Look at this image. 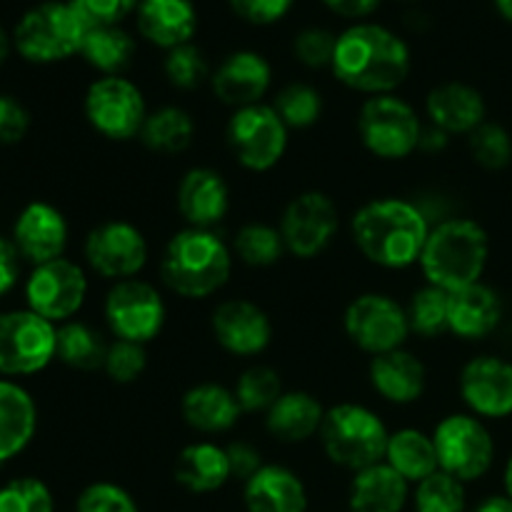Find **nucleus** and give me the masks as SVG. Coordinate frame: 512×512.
I'll return each mask as SVG.
<instances>
[{
    "mask_svg": "<svg viewBox=\"0 0 512 512\" xmlns=\"http://www.w3.org/2000/svg\"><path fill=\"white\" fill-rule=\"evenodd\" d=\"M410 70V45L388 25L360 20L338 33L330 73L353 93L365 98L395 93L408 80Z\"/></svg>",
    "mask_w": 512,
    "mask_h": 512,
    "instance_id": "1",
    "label": "nucleus"
},
{
    "mask_svg": "<svg viewBox=\"0 0 512 512\" xmlns=\"http://www.w3.org/2000/svg\"><path fill=\"white\" fill-rule=\"evenodd\" d=\"M433 223L418 200L385 195L360 205L350 218V238L370 265L408 270L420 263Z\"/></svg>",
    "mask_w": 512,
    "mask_h": 512,
    "instance_id": "2",
    "label": "nucleus"
},
{
    "mask_svg": "<svg viewBox=\"0 0 512 512\" xmlns=\"http://www.w3.org/2000/svg\"><path fill=\"white\" fill-rule=\"evenodd\" d=\"M233 248L215 230L183 228L170 235L160 255V280L183 300H208L233 275Z\"/></svg>",
    "mask_w": 512,
    "mask_h": 512,
    "instance_id": "3",
    "label": "nucleus"
},
{
    "mask_svg": "<svg viewBox=\"0 0 512 512\" xmlns=\"http://www.w3.org/2000/svg\"><path fill=\"white\" fill-rule=\"evenodd\" d=\"M490 260V235L478 220L450 218L430 228L428 243L420 255V273L425 283L455 293L483 280Z\"/></svg>",
    "mask_w": 512,
    "mask_h": 512,
    "instance_id": "4",
    "label": "nucleus"
},
{
    "mask_svg": "<svg viewBox=\"0 0 512 512\" xmlns=\"http://www.w3.org/2000/svg\"><path fill=\"white\" fill-rule=\"evenodd\" d=\"M320 448L338 468L358 473L385 460L390 430L373 408L363 403H338L328 408L320 428Z\"/></svg>",
    "mask_w": 512,
    "mask_h": 512,
    "instance_id": "5",
    "label": "nucleus"
},
{
    "mask_svg": "<svg viewBox=\"0 0 512 512\" xmlns=\"http://www.w3.org/2000/svg\"><path fill=\"white\" fill-rule=\"evenodd\" d=\"M85 20L70 0H45L25 10L13 28V48L33 65H53L80 55Z\"/></svg>",
    "mask_w": 512,
    "mask_h": 512,
    "instance_id": "6",
    "label": "nucleus"
},
{
    "mask_svg": "<svg viewBox=\"0 0 512 512\" xmlns=\"http://www.w3.org/2000/svg\"><path fill=\"white\" fill-rule=\"evenodd\" d=\"M423 118L398 93L365 98L358 110V138L373 158L400 163L420 150Z\"/></svg>",
    "mask_w": 512,
    "mask_h": 512,
    "instance_id": "7",
    "label": "nucleus"
},
{
    "mask_svg": "<svg viewBox=\"0 0 512 512\" xmlns=\"http://www.w3.org/2000/svg\"><path fill=\"white\" fill-rule=\"evenodd\" d=\"M225 140L240 168L263 175L283 163L288 153L290 130L273 103H258L230 113Z\"/></svg>",
    "mask_w": 512,
    "mask_h": 512,
    "instance_id": "8",
    "label": "nucleus"
},
{
    "mask_svg": "<svg viewBox=\"0 0 512 512\" xmlns=\"http://www.w3.org/2000/svg\"><path fill=\"white\" fill-rule=\"evenodd\" d=\"M148 113L143 90L125 75H100L83 95V115L88 125L100 138L113 143L138 138Z\"/></svg>",
    "mask_w": 512,
    "mask_h": 512,
    "instance_id": "9",
    "label": "nucleus"
},
{
    "mask_svg": "<svg viewBox=\"0 0 512 512\" xmlns=\"http://www.w3.org/2000/svg\"><path fill=\"white\" fill-rule=\"evenodd\" d=\"M58 360V325L28 308L0 313V375L30 378Z\"/></svg>",
    "mask_w": 512,
    "mask_h": 512,
    "instance_id": "10",
    "label": "nucleus"
},
{
    "mask_svg": "<svg viewBox=\"0 0 512 512\" xmlns=\"http://www.w3.org/2000/svg\"><path fill=\"white\" fill-rule=\"evenodd\" d=\"M343 333L360 353L370 358L405 348L413 335L405 305L378 290H368L350 300L343 310Z\"/></svg>",
    "mask_w": 512,
    "mask_h": 512,
    "instance_id": "11",
    "label": "nucleus"
},
{
    "mask_svg": "<svg viewBox=\"0 0 512 512\" xmlns=\"http://www.w3.org/2000/svg\"><path fill=\"white\" fill-rule=\"evenodd\" d=\"M438 465L460 483H475L495 463V440L485 420L470 413H450L433 428Z\"/></svg>",
    "mask_w": 512,
    "mask_h": 512,
    "instance_id": "12",
    "label": "nucleus"
},
{
    "mask_svg": "<svg viewBox=\"0 0 512 512\" xmlns=\"http://www.w3.org/2000/svg\"><path fill=\"white\" fill-rule=\"evenodd\" d=\"M103 318L115 340L148 345L163 333L168 305L153 283L130 278L110 285L103 300Z\"/></svg>",
    "mask_w": 512,
    "mask_h": 512,
    "instance_id": "13",
    "label": "nucleus"
},
{
    "mask_svg": "<svg viewBox=\"0 0 512 512\" xmlns=\"http://www.w3.org/2000/svg\"><path fill=\"white\" fill-rule=\"evenodd\" d=\"M88 273L70 258L35 265L25 280V308L53 325L75 320L88 300Z\"/></svg>",
    "mask_w": 512,
    "mask_h": 512,
    "instance_id": "14",
    "label": "nucleus"
},
{
    "mask_svg": "<svg viewBox=\"0 0 512 512\" xmlns=\"http://www.w3.org/2000/svg\"><path fill=\"white\" fill-rule=\"evenodd\" d=\"M83 258L95 275L120 283L143 273L150 258V245L138 225L113 218L98 223L85 235Z\"/></svg>",
    "mask_w": 512,
    "mask_h": 512,
    "instance_id": "15",
    "label": "nucleus"
},
{
    "mask_svg": "<svg viewBox=\"0 0 512 512\" xmlns=\"http://www.w3.org/2000/svg\"><path fill=\"white\" fill-rule=\"evenodd\" d=\"M278 228L288 255L298 260L318 258L333 245L340 230L338 203L323 190H303L288 200Z\"/></svg>",
    "mask_w": 512,
    "mask_h": 512,
    "instance_id": "16",
    "label": "nucleus"
},
{
    "mask_svg": "<svg viewBox=\"0 0 512 512\" xmlns=\"http://www.w3.org/2000/svg\"><path fill=\"white\" fill-rule=\"evenodd\" d=\"M210 333L223 353L233 358H258L270 348L275 328L263 305L248 298H228L215 305Z\"/></svg>",
    "mask_w": 512,
    "mask_h": 512,
    "instance_id": "17",
    "label": "nucleus"
},
{
    "mask_svg": "<svg viewBox=\"0 0 512 512\" xmlns=\"http://www.w3.org/2000/svg\"><path fill=\"white\" fill-rule=\"evenodd\" d=\"M458 393L470 415L505 420L512 415V363L500 355H475L460 368Z\"/></svg>",
    "mask_w": 512,
    "mask_h": 512,
    "instance_id": "18",
    "label": "nucleus"
},
{
    "mask_svg": "<svg viewBox=\"0 0 512 512\" xmlns=\"http://www.w3.org/2000/svg\"><path fill=\"white\" fill-rule=\"evenodd\" d=\"M270 88H273V65L258 50H233L210 75L213 95L233 110L265 103Z\"/></svg>",
    "mask_w": 512,
    "mask_h": 512,
    "instance_id": "19",
    "label": "nucleus"
},
{
    "mask_svg": "<svg viewBox=\"0 0 512 512\" xmlns=\"http://www.w3.org/2000/svg\"><path fill=\"white\" fill-rule=\"evenodd\" d=\"M68 238V220L60 213V208H55L48 200H33V203L25 205L15 218L13 235H10L20 258L33 268L50 263V260L65 258Z\"/></svg>",
    "mask_w": 512,
    "mask_h": 512,
    "instance_id": "20",
    "label": "nucleus"
},
{
    "mask_svg": "<svg viewBox=\"0 0 512 512\" xmlns=\"http://www.w3.org/2000/svg\"><path fill=\"white\" fill-rule=\"evenodd\" d=\"M175 208L185 228L215 230L230 213V185L223 173L208 165L185 170L175 190Z\"/></svg>",
    "mask_w": 512,
    "mask_h": 512,
    "instance_id": "21",
    "label": "nucleus"
},
{
    "mask_svg": "<svg viewBox=\"0 0 512 512\" xmlns=\"http://www.w3.org/2000/svg\"><path fill=\"white\" fill-rule=\"evenodd\" d=\"M425 118L430 125L453 135H470L488 120V103L475 85L448 80L435 85L425 98Z\"/></svg>",
    "mask_w": 512,
    "mask_h": 512,
    "instance_id": "22",
    "label": "nucleus"
},
{
    "mask_svg": "<svg viewBox=\"0 0 512 512\" xmlns=\"http://www.w3.org/2000/svg\"><path fill=\"white\" fill-rule=\"evenodd\" d=\"M368 380L375 395L385 403L413 405L428 388V368L413 350L398 348L370 358Z\"/></svg>",
    "mask_w": 512,
    "mask_h": 512,
    "instance_id": "23",
    "label": "nucleus"
},
{
    "mask_svg": "<svg viewBox=\"0 0 512 512\" xmlns=\"http://www.w3.org/2000/svg\"><path fill=\"white\" fill-rule=\"evenodd\" d=\"M200 15L193 0H140L135 10V28L145 43L160 50L193 43Z\"/></svg>",
    "mask_w": 512,
    "mask_h": 512,
    "instance_id": "24",
    "label": "nucleus"
},
{
    "mask_svg": "<svg viewBox=\"0 0 512 512\" xmlns=\"http://www.w3.org/2000/svg\"><path fill=\"white\" fill-rule=\"evenodd\" d=\"M503 298L483 280L450 293L448 333L460 340H485L503 323Z\"/></svg>",
    "mask_w": 512,
    "mask_h": 512,
    "instance_id": "25",
    "label": "nucleus"
},
{
    "mask_svg": "<svg viewBox=\"0 0 512 512\" xmlns=\"http://www.w3.org/2000/svg\"><path fill=\"white\" fill-rule=\"evenodd\" d=\"M243 503L248 512H308V488L288 465L265 463L243 483Z\"/></svg>",
    "mask_w": 512,
    "mask_h": 512,
    "instance_id": "26",
    "label": "nucleus"
},
{
    "mask_svg": "<svg viewBox=\"0 0 512 512\" xmlns=\"http://www.w3.org/2000/svg\"><path fill=\"white\" fill-rule=\"evenodd\" d=\"M180 415L190 430L200 435L230 433L243 418L233 388L220 383H198L180 398Z\"/></svg>",
    "mask_w": 512,
    "mask_h": 512,
    "instance_id": "27",
    "label": "nucleus"
},
{
    "mask_svg": "<svg viewBox=\"0 0 512 512\" xmlns=\"http://www.w3.org/2000/svg\"><path fill=\"white\" fill-rule=\"evenodd\" d=\"M328 408L308 390H285L273 408L265 413L263 423L270 438L285 445H300L320 435Z\"/></svg>",
    "mask_w": 512,
    "mask_h": 512,
    "instance_id": "28",
    "label": "nucleus"
},
{
    "mask_svg": "<svg viewBox=\"0 0 512 512\" xmlns=\"http://www.w3.org/2000/svg\"><path fill=\"white\" fill-rule=\"evenodd\" d=\"M38 433V405L20 383L0 378V468L28 450Z\"/></svg>",
    "mask_w": 512,
    "mask_h": 512,
    "instance_id": "29",
    "label": "nucleus"
},
{
    "mask_svg": "<svg viewBox=\"0 0 512 512\" xmlns=\"http://www.w3.org/2000/svg\"><path fill=\"white\" fill-rule=\"evenodd\" d=\"M175 483L193 495H210L233 480L225 445L213 440L188 443L175 458Z\"/></svg>",
    "mask_w": 512,
    "mask_h": 512,
    "instance_id": "30",
    "label": "nucleus"
},
{
    "mask_svg": "<svg viewBox=\"0 0 512 512\" xmlns=\"http://www.w3.org/2000/svg\"><path fill=\"white\" fill-rule=\"evenodd\" d=\"M410 500V483L388 463L353 473L348 488L350 512H403Z\"/></svg>",
    "mask_w": 512,
    "mask_h": 512,
    "instance_id": "31",
    "label": "nucleus"
},
{
    "mask_svg": "<svg viewBox=\"0 0 512 512\" xmlns=\"http://www.w3.org/2000/svg\"><path fill=\"white\" fill-rule=\"evenodd\" d=\"M385 463L398 470L410 485H418L420 480L430 478L440 470L433 433H425L420 428L390 430Z\"/></svg>",
    "mask_w": 512,
    "mask_h": 512,
    "instance_id": "32",
    "label": "nucleus"
},
{
    "mask_svg": "<svg viewBox=\"0 0 512 512\" xmlns=\"http://www.w3.org/2000/svg\"><path fill=\"white\" fill-rule=\"evenodd\" d=\"M138 55L133 33L123 25H90L85 30L80 58L100 75H123Z\"/></svg>",
    "mask_w": 512,
    "mask_h": 512,
    "instance_id": "33",
    "label": "nucleus"
},
{
    "mask_svg": "<svg viewBox=\"0 0 512 512\" xmlns=\"http://www.w3.org/2000/svg\"><path fill=\"white\" fill-rule=\"evenodd\" d=\"M138 140L155 155L185 153L195 140L193 115L180 105H160L148 113Z\"/></svg>",
    "mask_w": 512,
    "mask_h": 512,
    "instance_id": "34",
    "label": "nucleus"
},
{
    "mask_svg": "<svg viewBox=\"0 0 512 512\" xmlns=\"http://www.w3.org/2000/svg\"><path fill=\"white\" fill-rule=\"evenodd\" d=\"M110 343L98 328L83 320L58 325V360L78 373L103 370Z\"/></svg>",
    "mask_w": 512,
    "mask_h": 512,
    "instance_id": "35",
    "label": "nucleus"
},
{
    "mask_svg": "<svg viewBox=\"0 0 512 512\" xmlns=\"http://www.w3.org/2000/svg\"><path fill=\"white\" fill-rule=\"evenodd\" d=\"M230 248L240 263L258 270L273 268L288 255L278 225L263 223V220H250L240 225L230 240Z\"/></svg>",
    "mask_w": 512,
    "mask_h": 512,
    "instance_id": "36",
    "label": "nucleus"
},
{
    "mask_svg": "<svg viewBox=\"0 0 512 512\" xmlns=\"http://www.w3.org/2000/svg\"><path fill=\"white\" fill-rule=\"evenodd\" d=\"M233 393L243 415H265L273 408L275 400L285 393V388L278 370H273L270 365H250L238 375Z\"/></svg>",
    "mask_w": 512,
    "mask_h": 512,
    "instance_id": "37",
    "label": "nucleus"
},
{
    "mask_svg": "<svg viewBox=\"0 0 512 512\" xmlns=\"http://www.w3.org/2000/svg\"><path fill=\"white\" fill-rule=\"evenodd\" d=\"M273 108L278 110V115L288 125V130H308L313 125H318V120L323 118L325 100L323 93L315 85L295 80V83L283 85L275 93Z\"/></svg>",
    "mask_w": 512,
    "mask_h": 512,
    "instance_id": "38",
    "label": "nucleus"
},
{
    "mask_svg": "<svg viewBox=\"0 0 512 512\" xmlns=\"http://www.w3.org/2000/svg\"><path fill=\"white\" fill-rule=\"evenodd\" d=\"M448 303L450 293L425 283L423 288L410 295L408 310L410 333L423 340H435L440 335H448Z\"/></svg>",
    "mask_w": 512,
    "mask_h": 512,
    "instance_id": "39",
    "label": "nucleus"
},
{
    "mask_svg": "<svg viewBox=\"0 0 512 512\" xmlns=\"http://www.w3.org/2000/svg\"><path fill=\"white\" fill-rule=\"evenodd\" d=\"M413 505L415 512H465L468 508L465 483L438 470L415 485Z\"/></svg>",
    "mask_w": 512,
    "mask_h": 512,
    "instance_id": "40",
    "label": "nucleus"
},
{
    "mask_svg": "<svg viewBox=\"0 0 512 512\" xmlns=\"http://www.w3.org/2000/svg\"><path fill=\"white\" fill-rule=\"evenodd\" d=\"M163 75L173 88L195 90L203 83H210L213 70H210L208 58H205V53L198 45L185 43L165 53Z\"/></svg>",
    "mask_w": 512,
    "mask_h": 512,
    "instance_id": "41",
    "label": "nucleus"
},
{
    "mask_svg": "<svg viewBox=\"0 0 512 512\" xmlns=\"http://www.w3.org/2000/svg\"><path fill=\"white\" fill-rule=\"evenodd\" d=\"M470 158L485 170H503L512 163V135L505 125L485 120L468 135Z\"/></svg>",
    "mask_w": 512,
    "mask_h": 512,
    "instance_id": "42",
    "label": "nucleus"
},
{
    "mask_svg": "<svg viewBox=\"0 0 512 512\" xmlns=\"http://www.w3.org/2000/svg\"><path fill=\"white\" fill-rule=\"evenodd\" d=\"M0 512H55L53 490L33 475H23L0 488Z\"/></svg>",
    "mask_w": 512,
    "mask_h": 512,
    "instance_id": "43",
    "label": "nucleus"
},
{
    "mask_svg": "<svg viewBox=\"0 0 512 512\" xmlns=\"http://www.w3.org/2000/svg\"><path fill=\"white\" fill-rule=\"evenodd\" d=\"M145 370H148V350H145V345L130 343V340H113L110 343L103 373L115 385L138 383Z\"/></svg>",
    "mask_w": 512,
    "mask_h": 512,
    "instance_id": "44",
    "label": "nucleus"
},
{
    "mask_svg": "<svg viewBox=\"0 0 512 512\" xmlns=\"http://www.w3.org/2000/svg\"><path fill=\"white\" fill-rule=\"evenodd\" d=\"M335 43H338V35L333 30H328L325 25H308L295 33L293 55L305 68L323 70L333 65Z\"/></svg>",
    "mask_w": 512,
    "mask_h": 512,
    "instance_id": "45",
    "label": "nucleus"
},
{
    "mask_svg": "<svg viewBox=\"0 0 512 512\" xmlns=\"http://www.w3.org/2000/svg\"><path fill=\"white\" fill-rule=\"evenodd\" d=\"M75 512H140L133 495L118 483L110 480H98L88 488L80 490L75 500Z\"/></svg>",
    "mask_w": 512,
    "mask_h": 512,
    "instance_id": "46",
    "label": "nucleus"
},
{
    "mask_svg": "<svg viewBox=\"0 0 512 512\" xmlns=\"http://www.w3.org/2000/svg\"><path fill=\"white\" fill-rule=\"evenodd\" d=\"M85 25H123L125 18L135 15L140 0H70Z\"/></svg>",
    "mask_w": 512,
    "mask_h": 512,
    "instance_id": "47",
    "label": "nucleus"
},
{
    "mask_svg": "<svg viewBox=\"0 0 512 512\" xmlns=\"http://www.w3.org/2000/svg\"><path fill=\"white\" fill-rule=\"evenodd\" d=\"M228 5L243 23L265 28L280 23L295 8V0H228Z\"/></svg>",
    "mask_w": 512,
    "mask_h": 512,
    "instance_id": "48",
    "label": "nucleus"
},
{
    "mask_svg": "<svg viewBox=\"0 0 512 512\" xmlns=\"http://www.w3.org/2000/svg\"><path fill=\"white\" fill-rule=\"evenodd\" d=\"M30 110L18 98L0 93V145H15L28 135Z\"/></svg>",
    "mask_w": 512,
    "mask_h": 512,
    "instance_id": "49",
    "label": "nucleus"
},
{
    "mask_svg": "<svg viewBox=\"0 0 512 512\" xmlns=\"http://www.w3.org/2000/svg\"><path fill=\"white\" fill-rule=\"evenodd\" d=\"M230 460V473H233V480H240V483H248L260 468H263V455L255 448L253 443H245V440H233V443L225 445Z\"/></svg>",
    "mask_w": 512,
    "mask_h": 512,
    "instance_id": "50",
    "label": "nucleus"
},
{
    "mask_svg": "<svg viewBox=\"0 0 512 512\" xmlns=\"http://www.w3.org/2000/svg\"><path fill=\"white\" fill-rule=\"evenodd\" d=\"M20 263H23V258H20L13 240L0 235V298H5L18 285Z\"/></svg>",
    "mask_w": 512,
    "mask_h": 512,
    "instance_id": "51",
    "label": "nucleus"
},
{
    "mask_svg": "<svg viewBox=\"0 0 512 512\" xmlns=\"http://www.w3.org/2000/svg\"><path fill=\"white\" fill-rule=\"evenodd\" d=\"M320 3H323L330 13L360 23V20L370 18V15L380 8L383 0H320Z\"/></svg>",
    "mask_w": 512,
    "mask_h": 512,
    "instance_id": "52",
    "label": "nucleus"
},
{
    "mask_svg": "<svg viewBox=\"0 0 512 512\" xmlns=\"http://www.w3.org/2000/svg\"><path fill=\"white\" fill-rule=\"evenodd\" d=\"M448 145H450V135L445 133V130L435 128V125L430 123L425 125L423 135H420V150H423V153H430V155L443 153Z\"/></svg>",
    "mask_w": 512,
    "mask_h": 512,
    "instance_id": "53",
    "label": "nucleus"
},
{
    "mask_svg": "<svg viewBox=\"0 0 512 512\" xmlns=\"http://www.w3.org/2000/svg\"><path fill=\"white\" fill-rule=\"evenodd\" d=\"M473 512H512V498L508 495H490L483 503H478Z\"/></svg>",
    "mask_w": 512,
    "mask_h": 512,
    "instance_id": "54",
    "label": "nucleus"
},
{
    "mask_svg": "<svg viewBox=\"0 0 512 512\" xmlns=\"http://www.w3.org/2000/svg\"><path fill=\"white\" fill-rule=\"evenodd\" d=\"M10 48H13V38H8V33H5L3 25H0V68H3V63L8 60Z\"/></svg>",
    "mask_w": 512,
    "mask_h": 512,
    "instance_id": "55",
    "label": "nucleus"
},
{
    "mask_svg": "<svg viewBox=\"0 0 512 512\" xmlns=\"http://www.w3.org/2000/svg\"><path fill=\"white\" fill-rule=\"evenodd\" d=\"M493 3H495V10L500 13V18L512 23V0H493Z\"/></svg>",
    "mask_w": 512,
    "mask_h": 512,
    "instance_id": "56",
    "label": "nucleus"
},
{
    "mask_svg": "<svg viewBox=\"0 0 512 512\" xmlns=\"http://www.w3.org/2000/svg\"><path fill=\"white\" fill-rule=\"evenodd\" d=\"M503 485H505V495H508V498H512V455L508 458V463H505Z\"/></svg>",
    "mask_w": 512,
    "mask_h": 512,
    "instance_id": "57",
    "label": "nucleus"
},
{
    "mask_svg": "<svg viewBox=\"0 0 512 512\" xmlns=\"http://www.w3.org/2000/svg\"><path fill=\"white\" fill-rule=\"evenodd\" d=\"M400 3H418V0H400Z\"/></svg>",
    "mask_w": 512,
    "mask_h": 512,
    "instance_id": "58",
    "label": "nucleus"
}]
</instances>
